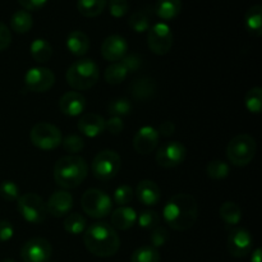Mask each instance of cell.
Masks as SVG:
<instances>
[{
	"mask_svg": "<svg viewBox=\"0 0 262 262\" xmlns=\"http://www.w3.org/2000/svg\"><path fill=\"white\" fill-rule=\"evenodd\" d=\"M92 174L96 179L107 182L120 170V156L113 150H104L97 154L91 164Z\"/></svg>",
	"mask_w": 262,
	"mask_h": 262,
	"instance_id": "7",
	"label": "cell"
},
{
	"mask_svg": "<svg viewBox=\"0 0 262 262\" xmlns=\"http://www.w3.org/2000/svg\"><path fill=\"white\" fill-rule=\"evenodd\" d=\"M128 51V43L123 36L112 35L104 40L101 45V55L105 60L117 63L122 60Z\"/></svg>",
	"mask_w": 262,
	"mask_h": 262,
	"instance_id": "16",
	"label": "cell"
},
{
	"mask_svg": "<svg viewBox=\"0 0 262 262\" xmlns=\"http://www.w3.org/2000/svg\"><path fill=\"white\" fill-rule=\"evenodd\" d=\"M129 91L133 99L137 101H148L155 95L156 83L150 77H140L130 83Z\"/></svg>",
	"mask_w": 262,
	"mask_h": 262,
	"instance_id": "21",
	"label": "cell"
},
{
	"mask_svg": "<svg viewBox=\"0 0 262 262\" xmlns=\"http://www.w3.org/2000/svg\"><path fill=\"white\" fill-rule=\"evenodd\" d=\"M256 150H257V145L252 136L238 135L228 143V160L234 166H246L253 160Z\"/></svg>",
	"mask_w": 262,
	"mask_h": 262,
	"instance_id": "5",
	"label": "cell"
},
{
	"mask_svg": "<svg viewBox=\"0 0 262 262\" xmlns=\"http://www.w3.org/2000/svg\"><path fill=\"white\" fill-rule=\"evenodd\" d=\"M133 194H135V192L127 184H123V186L118 187L114 192L115 204L120 205V206H124V205L129 204L133 200Z\"/></svg>",
	"mask_w": 262,
	"mask_h": 262,
	"instance_id": "41",
	"label": "cell"
},
{
	"mask_svg": "<svg viewBox=\"0 0 262 262\" xmlns=\"http://www.w3.org/2000/svg\"><path fill=\"white\" fill-rule=\"evenodd\" d=\"M163 216L171 229L184 232L193 227L196 223L199 216L197 201L191 194H176L166 202L163 210Z\"/></svg>",
	"mask_w": 262,
	"mask_h": 262,
	"instance_id": "1",
	"label": "cell"
},
{
	"mask_svg": "<svg viewBox=\"0 0 262 262\" xmlns=\"http://www.w3.org/2000/svg\"><path fill=\"white\" fill-rule=\"evenodd\" d=\"M182 10V0H158L154 12L164 20H171L179 15Z\"/></svg>",
	"mask_w": 262,
	"mask_h": 262,
	"instance_id": "24",
	"label": "cell"
},
{
	"mask_svg": "<svg viewBox=\"0 0 262 262\" xmlns=\"http://www.w3.org/2000/svg\"><path fill=\"white\" fill-rule=\"evenodd\" d=\"M18 3H19L26 10L35 12V10L41 9V8L48 3V0H18Z\"/></svg>",
	"mask_w": 262,
	"mask_h": 262,
	"instance_id": "47",
	"label": "cell"
},
{
	"mask_svg": "<svg viewBox=\"0 0 262 262\" xmlns=\"http://www.w3.org/2000/svg\"><path fill=\"white\" fill-rule=\"evenodd\" d=\"M220 217L228 225H237L242 220V210L235 202L227 201L220 206Z\"/></svg>",
	"mask_w": 262,
	"mask_h": 262,
	"instance_id": "31",
	"label": "cell"
},
{
	"mask_svg": "<svg viewBox=\"0 0 262 262\" xmlns=\"http://www.w3.org/2000/svg\"><path fill=\"white\" fill-rule=\"evenodd\" d=\"M128 25H129V27L137 33H142L148 31L150 30L151 25V10L142 9L133 13L129 17Z\"/></svg>",
	"mask_w": 262,
	"mask_h": 262,
	"instance_id": "29",
	"label": "cell"
},
{
	"mask_svg": "<svg viewBox=\"0 0 262 262\" xmlns=\"http://www.w3.org/2000/svg\"><path fill=\"white\" fill-rule=\"evenodd\" d=\"M150 241H151V247L154 248L163 247V246L169 241L168 229H166L165 227H161V225L154 228L150 235Z\"/></svg>",
	"mask_w": 262,
	"mask_h": 262,
	"instance_id": "40",
	"label": "cell"
},
{
	"mask_svg": "<svg viewBox=\"0 0 262 262\" xmlns=\"http://www.w3.org/2000/svg\"><path fill=\"white\" fill-rule=\"evenodd\" d=\"M206 173L212 179H224L229 176V165L223 160H212L207 164Z\"/></svg>",
	"mask_w": 262,
	"mask_h": 262,
	"instance_id": "35",
	"label": "cell"
},
{
	"mask_svg": "<svg viewBox=\"0 0 262 262\" xmlns=\"http://www.w3.org/2000/svg\"><path fill=\"white\" fill-rule=\"evenodd\" d=\"M245 25L248 32L255 37H260L262 33V7L253 5L247 10L245 17Z\"/></svg>",
	"mask_w": 262,
	"mask_h": 262,
	"instance_id": "25",
	"label": "cell"
},
{
	"mask_svg": "<svg viewBox=\"0 0 262 262\" xmlns=\"http://www.w3.org/2000/svg\"><path fill=\"white\" fill-rule=\"evenodd\" d=\"M100 77L99 66L92 59H79L72 64L66 74L67 83L77 91L89 90L97 83Z\"/></svg>",
	"mask_w": 262,
	"mask_h": 262,
	"instance_id": "4",
	"label": "cell"
},
{
	"mask_svg": "<svg viewBox=\"0 0 262 262\" xmlns=\"http://www.w3.org/2000/svg\"><path fill=\"white\" fill-rule=\"evenodd\" d=\"M73 207V197L67 191H56L46 204V211L53 217H64Z\"/></svg>",
	"mask_w": 262,
	"mask_h": 262,
	"instance_id": "17",
	"label": "cell"
},
{
	"mask_svg": "<svg viewBox=\"0 0 262 262\" xmlns=\"http://www.w3.org/2000/svg\"><path fill=\"white\" fill-rule=\"evenodd\" d=\"M159 138L160 136H159L158 129L150 127V125H145L136 133L135 138H133V148L136 152L141 154V155H147L158 147Z\"/></svg>",
	"mask_w": 262,
	"mask_h": 262,
	"instance_id": "15",
	"label": "cell"
},
{
	"mask_svg": "<svg viewBox=\"0 0 262 262\" xmlns=\"http://www.w3.org/2000/svg\"><path fill=\"white\" fill-rule=\"evenodd\" d=\"M105 129L109 130L112 135H119L124 129V123H123L122 118L119 117H112L109 120H105Z\"/></svg>",
	"mask_w": 262,
	"mask_h": 262,
	"instance_id": "44",
	"label": "cell"
},
{
	"mask_svg": "<svg viewBox=\"0 0 262 262\" xmlns=\"http://www.w3.org/2000/svg\"><path fill=\"white\" fill-rule=\"evenodd\" d=\"M129 10V4L127 0H110L109 12L114 18H122Z\"/></svg>",
	"mask_w": 262,
	"mask_h": 262,
	"instance_id": "42",
	"label": "cell"
},
{
	"mask_svg": "<svg viewBox=\"0 0 262 262\" xmlns=\"http://www.w3.org/2000/svg\"><path fill=\"white\" fill-rule=\"evenodd\" d=\"M107 0H78L77 9L83 17L95 18L104 12Z\"/></svg>",
	"mask_w": 262,
	"mask_h": 262,
	"instance_id": "26",
	"label": "cell"
},
{
	"mask_svg": "<svg viewBox=\"0 0 262 262\" xmlns=\"http://www.w3.org/2000/svg\"><path fill=\"white\" fill-rule=\"evenodd\" d=\"M31 55H32L33 60L37 63H46L50 60L51 55H53V49L49 41L45 38H36L30 46Z\"/></svg>",
	"mask_w": 262,
	"mask_h": 262,
	"instance_id": "27",
	"label": "cell"
},
{
	"mask_svg": "<svg viewBox=\"0 0 262 262\" xmlns=\"http://www.w3.org/2000/svg\"><path fill=\"white\" fill-rule=\"evenodd\" d=\"M136 196L138 201L146 206H155L161 199V191L158 184L150 179H145L138 183L136 188Z\"/></svg>",
	"mask_w": 262,
	"mask_h": 262,
	"instance_id": "20",
	"label": "cell"
},
{
	"mask_svg": "<svg viewBox=\"0 0 262 262\" xmlns=\"http://www.w3.org/2000/svg\"><path fill=\"white\" fill-rule=\"evenodd\" d=\"M130 262H160V253L158 248L143 246L132 253Z\"/></svg>",
	"mask_w": 262,
	"mask_h": 262,
	"instance_id": "33",
	"label": "cell"
},
{
	"mask_svg": "<svg viewBox=\"0 0 262 262\" xmlns=\"http://www.w3.org/2000/svg\"><path fill=\"white\" fill-rule=\"evenodd\" d=\"M87 228V222L84 216H82L78 212H73V214L67 215L66 220H64V230L72 235H78L84 233Z\"/></svg>",
	"mask_w": 262,
	"mask_h": 262,
	"instance_id": "32",
	"label": "cell"
},
{
	"mask_svg": "<svg viewBox=\"0 0 262 262\" xmlns=\"http://www.w3.org/2000/svg\"><path fill=\"white\" fill-rule=\"evenodd\" d=\"M132 110V104L128 99H115L107 106V113H109L112 117H124L128 115Z\"/></svg>",
	"mask_w": 262,
	"mask_h": 262,
	"instance_id": "36",
	"label": "cell"
},
{
	"mask_svg": "<svg viewBox=\"0 0 262 262\" xmlns=\"http://www.w3.org/2000/svg\"><path fill=\"white\" fill-rule=\"evenodd\" d=\"M67 49L76 56H83L90 49V38L82 31H72L67 37Z\"/></svg>",
	"mask_w": 262,
	"mask_h": 262,
	"instance_id": "23",
	"label": "cell"
},
{
	"mask_svg": "<svg viewBox=\"0 0 262 262\" xmlns=\"http://www.w3.org/2000/svg\"><path fill=\"white\" fill-rule=\"evenodd\" d=\"M87 163L78 155H68L59 159L54 166V179L59 187L64 189H73L82 184L86 179Z\"/></svg>",
	"mask_w": 262,
	"mask_h": 262,
	"instance_id": "3",
	"label": "cell"
},
{
	"mask_svg": "<svg viewBox=\"0 0 262 262\" xmlns=\"http://www.w3.org/2000/svg\"><path fill=\"white\" fill-rule=\"evenodd\" d=\"M174 132H176V125H174L173 122H169V120L161 123L158 129L159 136H164V137H169V136L174 135Z\"/></svg>",
	"mask_w": 262,
	"mask_h": 262,
	"instance_id": "48",
	"label": "cell"
},
{
	"mask_svg": "<svg viewBox=\"0 0 262 262\" xmlns=\"http://www.w3.org/2000/svg\"><path fill=\"white\" fill-rule=\"evenodd\" d=\"M31 142L40 150H54L61 143V132L58 127L50 123H38L30 132Z\"/></svg>",
	"mask_w": 262,
	"mask_h": 262,
	"instance_id": "9",
	"label": "cell"
},
{
	"mask_svg": "<svg viewBox=\"0 0 262 262\" xmlns=\"http://www.w3.org/2000/svg\"><path fill=\"white\" fill-rule=\"evenodd\" d=\"M137 223V212L128 206H120L110 215V225L114 229L128 230Z\"/></svg>",
	"mask_w": 262,
	"mask_h": 262,
	"instance_id": "22",
	"label": "cell"
},
{
	"mask_svg": "<svg viewBox=\"0 0 262 262\" xmlns=\"http://www.w3.org/2000/svg\"><path fill=\"white\" fill-rule=\"evenodd\" d=\"M10 42H12V33H10V30L4 23L0 22V51L5 50L10 45Z\"/></svg>",
	"mask_w": 262,
	"mask_h": 262,
	"instance_id": "46",
	"label": "cell"
},
{
	"mask_svg": "<svg viewBox=\"0 0 262 262\" xmlns=\"http://www.w3.org/2000/svg\"><path fill=\"white\" fill-rule=\"evenodd\" d=\"M86 97L77 91L67 92L59 100V109L68 117H77L82 114L86 109Z\"/></svg>",
	"mask_w": 262,
	"mask_h": 262,
	"instance_id": "18",
	"label": "cell"
},
{
	"mask_svg": "<svg viewBox=\"0 0 262 262\" xmlns=\"http://www.w3.org/2000/svg\"><path fill=\"white\" fill-rule=\"evenodd\" d=\"M81 206L83 211L92 219H104L112 212V199L100 189H87L81 199Z\"/></svg>",
	"mask_w": 262,
	"mask_h": 262,
	"instance_id": "6",
	"label": "cell"
},
{
	"mask_svg": "<svg viewBox=\"0 0 262 262\" xmlns=\"http://www.w3.org/2000/svg\"><path fill=\"white\" fill-rule=\"evenodd\" d=\"M120 61L124 64L125 68L128 69L129 73L137 72L138 69L141 68V66H142V59H141V56L137 55V54H129V55H125Z\"/></svg>",
	"mask_w": 262,
	"mask_h": 262,
	"instance_id": "43",
	"label": "cell"
},
{
	"mask_svg": "<svg viewBox=\"0 0 262 262\" xmlns=\"http://www.w3.org/2000/svg\"><path fill=\"white\" fill-rule=\"evenodd\" d=\"M0 196L5 201H17L19 199V187L13 181H4L0 184Z\"/></svg>",
	"mask_w": 262,
	"mask_h": 262,
	"instance_id": "38",
	"label": "cell"
},
{
	"mask_svg": "<svg viewBox=\"0 0 262 262\" xmlns=\"http://www.w3.org/2000/svg\"><path fill=\"white\" fill-rule=\"evenodd\" d=\"M61 143H63V147L67 152L69 154H78L81 152L84 148V141L83 138L79 137L77 135H69L67 136L66 138L61 140Z\"/></svg>",
	"mask_w": 262,
	"mask_h": 262,
	"instance_id": "39",
	"label": "cell"
},
{
	"mask_svg": "<svg viewBox=\"0 0 262 262\" xmlns=\"http://www.w3.org/2000/svg\"><path fill=\"white\" fill-rule=\"evenodd\" d=\"M53 248L49 241L43 238H32L23 245L20 257L23 262H49Z\"/></svg>",
	"mask_w": 262,
	"mask_h": 262,
	"instance_id": "12",
	"label": "cell"
},
{
	"mask_svg": "<svg viewBox=\"0 0 262 262\" xmlns=\"http://www.w3.org/2000/svg\"><path fill=\"white\" fill-rule=\"evenodd\" d=\"M33 26V18L27 10H17L13 13L12 18H10V27L14 32L20 33H27L28 31L32 28Z\"/></svg>",
	"mask_w": 262,
	"mask_h": 262,
	"instance_id": "28",
	"label": "cell"
},
{
	"mask_svg": "<svg viewBox=\"0 0 262 262\" xmlns=\"http://www.w3.org/2000/svg\"><path fill=\"white\" fill-rule=\"evenodd\" d=\"M17 201L18 211L26 222L30 224H41L45 222L48 215L46 204L38 194L25 193L19 196Z\"/></svg>",
	"mask_w": 262,
	"mask_h": 262,
	"instance_id": "8",
	"label": "cell"
},
{
	"mask_svg": "<svg viewBox=\"0 0 262 262\" xmlns=\"http://www.w3.org/2000/svg\"><path fill=\"white\" fill-rule=\"evenodd\" d=\"M261 248H256L252 252V257H251V262H261Z\"/></svg>",
	"mask_w": 262,
	"mask_h": 262,
	"instance_id": "49",
	"label": "cell"
},
{
	"mask_svg": "<svg viewBox=\"0 0 262 262\" xmlns=\"http://www.w3.org/2000/svg\"><path fill=\"white\" fill-rule=\"evenodd\" d=\"M147 45L156 55H165L173 46V32L166 23L160 22L150 27L147 35Z\"/></svg>",
	"mask_w": 262,
	"mask_h": 262,
	"instance_id": "10",
	"label": "cell"
},
{
	"mask_svg": "<svg viewBox=\"0 0 262 262\" xmlns=\"http://www.w3.org/2000/svg\"><path fill=\"white\" fill-rule=\"evenodd\" d=\"M187 155V150L183 143L178 141L165 142L159 147L156 152V163L165 169L176 168L181 165Z\"/></svg>",
	"mask_w": 262,
	"mask_h": 262,
	"instance_id": "11",
	"label": "cell"
},
{
	"mask_svg": "<svg viewBox=\"0 0 262 262\" xmlns=\"http://www.w3.org/2000/svg\"><path fill=\"white\" fill-rule=\"evenodd\" d=\"M137 223L142 229L152 230L154 228L160 225V216L154 210H145L141 212L140 216H137Z\"/></svg>",
	"mask_w": 262,
	"mask_h": 262,
	"instance_id": "37",
	"label": "cell"
},
{
	"mask_svg": "<svg viewBox=\"0 0 262 262\" xmlns=\"http://www.w3.org/2000/svg\"><path fill=\"white\" fill-rule=\"evenodd\" d=\"M14 235V228L12 223L7 220H0V243L8 242Z\"/></svg>",
	"mask_w": 262,
	"mask_h": 262,
	"instance_id": "45",
	"label": "cell"
},
{
	"mask_svg": "<svg viewBox=\"0 0 262 262\" xmlns=\"http://www.w3.org/2000/svg\"><path fill=\"white\" fill-rule=\"evenodd\" d=\"M246 107L252 114H260L262 110V89L253 87L246 94L245 97Z\"/></svg>",
	"mask_w": 262,
	"mask_h": 262,
	"instance_id": "34",
	"label": "cell"
},
{
	"mask_svg": "<svg viewBox=\"0 0 262 262\" xmlns=\"http://www.w3.org/2000/svg\"><path fill=\"white\" fill-rule=\"evenodd\" d=\"M129 74L128 69L125 68L124 64L122 61H117V63H113L105 69V81L109 84H113V86H117V84H120L127 76Z\"/></svg>",
	"mask_w": 262,
	"mask_h": 262,
	"instance_id": "30",
	"label": "cell"
},
{
	"mask_svg": "<svg viewBox=\"0 0 262 262\" xmlns=\"http://www.w3.org/2000/svg\"><path fill=\"white\" fill-rule=\"evenodd\" d=\"M2 262H14L13 260H10V258H7V260H3Z\"/></svg>",
	"mask_w": 262,
	"mask_h": 262,
	"instance_id": "50",
	"label": "cell"
},
{
	"mask_svg": "<svg viewBox=\"0 0 262 262\" xmlns=\"http://www.w3.org/2000/svg\"><path fill=\"white\" fill-rule=\"evenodd\" d=\"M83 242L89 252L97 257H112L119 251L120 239L117 230L105 222L94 223L84 230Z\"/></svg>",
	"mask_w": 262,
	"mask_h": 262,
	"instance_id": "2",
	"label": "cell"
},
{
	"mask_svg": "<svg viewBox=\"0 0 262 262\" xmlns=\"http://www.w3.org/2000/svg\"><path fill=\"white\" fill-rule=\"evenodd\" d=\"M55 76L49 68L36 67L25 74V84L32 92H46L54 86Z\"/></svg>",
	"mask_w": 262,
	"mask_h": 262,
	"instance_id": "13",
	"label": "cell"
},
{
	"mask_svg": "<svg viewBox=\"0 0 262 262\" xmlns=\"http://www.w3.org/2000/svg\"><path fill=\"white\" fill-rule=\"evenodd\" d=\"M78 130L89 138H95L105 132V119L96 113H87L78 120Z\"/></svg>",
	"mask_w": 262,
	"mask_h": 262,
	"instance_id": "19",
	"label": "cell"
},
{
	"mask_svg": "<svg viewBox=\"0 0 262 262\" xmlns=\"http://www.w3.org/2000/svg\"><path fill=\"white\" fill-rule=\"evenodd\" d=\"M253 246V238L248 230L238 228L230 232L228 237V251L233 257H246L251 252Z\"/></svg>",
	"mask_w": 262,
	"mask_h": 262,
	"instance_id": "14",
	"label": "cell"
}]
</instances>
